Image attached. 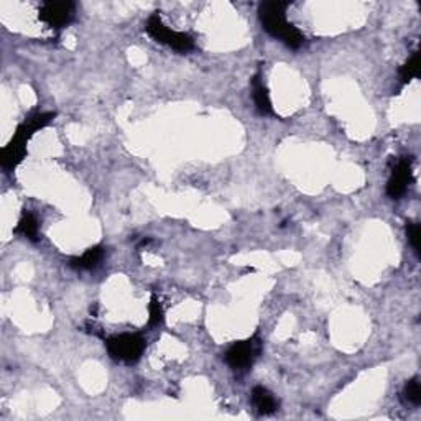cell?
Here are the masks:
<instances>
[{"label": "cell", "mask_w": 421, "mask_h": 421, "mask_svg": "<svg viewBox=\"0 0 421 421\" xmlns=\"http://www.w3.org/2000/svg\"><path fill=\"white\" fill-rule=\"evenodd\" d=\"M55 118V112H38L30 116L17 127L12 140L0 152V163L5 171H14L27 155V145L30 138L47 127Z\"/></svg>", "instance_id": "obj_1"}, {"label": "cell", "mask_w": 421, "mask_h": 421, "mask_svg": "<svg viewBox=\"0 0 421 421\" xmlns=\"http://www.w3.org/2000/svg\"><path fill=\"white\" fill-rule=\"evenodd\" d=\"M287 7L288 3L285 2H264L259 7V18L265 31L292 50H298L305 44V36L287 20Z\"/></svg>", "instance_id": "obj_2"}, {"label": "cell", "mask_w": 421, "mask_h": 421, "mask_svg": "<svg viewBox=\"0 0 421 421\" xmlns=\"http://www.w3.org/2000/svg\"><path fill=\"white\" fill-rule=\"evenodd\" d=\"M107 353L114 361L124 363H135L140 361L145 353L146 341L142 334L124 333L118 336H112L105 341Z\"/></svg>", "instance_id": "obj_3"}, {"label": "cell", "mask_w": 421, "mask_h": 421, "mask_svg": "<svg viewBox=\"0 0 421 421\" xmlns=\"http://www.w3.org/2000/svg\"><path fill=\"white\" fill-rule=\"evenodd\" d=\"M146 34H149L155 42L166 44L171 50L178 53H188L194 48V40L188 34H181V31L171 30L162 22L160 15L153 14L152 17L146 20L145 25Z\"/></svg>", "instance_id": "obj_4"}, {"label": "cell", "mask_w": 421, "mask_h": 421, "mask_svg": "<svg viewBox=\"0 0 421 421\" xmlns=\"http://www.w3.org/2000/svg\"><path fill=\"white\" fill-rule=\"evenodd\" d=\"M260 339L251 337L247 341L235 342L226 353V362L234 370H245L252 366L257 355L260 354Z\"/></svg>", "instance_id": "obj_5"}, {"label": "cell", "mask_w": 421, "mask_h": 421, "mask_svg": "<svg viewBox=\"0 0 421 421\" xmlns=\"http://www.w3.org/2000/svg\"><path fill=\"white\" fill-rule=\"evenodd\" d=\"M40 20L51 28H64L75 18V3L73 2H47L38 14Z\"/></svg>", "instance_id": "obj_6"}, {"label": "cell", "mask_w": 421, "mask_h": 421, "mask_svg": "<svg viewBox=\"0 0 421 421\" xmlns=\"http://www.w3.org/2000/svg\"><path fill=\"white\" fill-rule=\"evenodd\" d=\"M413 160L410 157L400 158L398 163L395 165V168L392 170L390 179L387 183V194L392 199H400L402 196L407 193L408 186L413 181V168H411Z\"/></svg>", "instance_id": "obj_7"}, {"label": "cell", "mask_w": 421, "mask_h": 421, "mask_svg": "<svg viewBox=\"0 0 421 421\" xmlns=\"http://www.w3.org/2000/svg\"><path fill=\"white\" fill-rule=\"evenodd\" d=\"M252 97L255 102V107L261 116H272L273 107L272 101H270V94L267 86L264 84L261 75H255L252 77Z\"/></svg>", "instance_id": "obj_8"}, {"label": "cell", "mask_w": 421, "mask_h": 421, "mask_svg": "<svg viewBox=\"0 0 421 421\" xmlns=\"http://www.w3.org/2000/svg\"><path fill=\"white\" fill-rule=\"evenodd\" d=\"M252 403L260 415H272L278 410V400L268 388L257 385L252 390Z\"/></svg>", "instance_id": "obj_9"}, {"label": "cell", "mask_w": 421, "mask_h": 421, "mask_svg": "<svg viewBox=\"0 0 421 421\" xmlns=\"http://www.w3.org/2000/svg\"><path fill=\"white\" fill-rule=\"evenodd\" d=\"M105 251L101 245L88 248L81 257H75V259L69 260V267L75 270H94L101 265V261L104 260Z\"/></svg>", "instance_id": "obj_10"}, {"label": "cell", "mask_w": 421, "mask_h": 421, "mask_svg": "<svg viewBox=\"0 0 421 421\" xmlns=\"http://www.w3.org/2000/svg\"><path fill=\"white\" fill-rule=\"evenodd\" d=\"M15 234L25 237V239L36 242L40 239V224L38 219L31 212H23L22 219L18 220V226L15 227Z\"/></svg>", "instance_id": "obj_11"}, {"label": "cell", "mask_w": 421, "mask_h": 421, "mask_svg": "<svg viewBox=\"0 0 421 421\" xmlns=\"http://www.w3.org/2000/svg\"><path fill=\"white\" fill-rule=\"evenodd\" d=\"M420 73V53H413V56L407 63L400 68V79H402V84H408L411 79L418 77Z\"/></svg>", "instance_id": "obj_12"}, {"label": "cell", "mask_w": 421, "mask_h": 421, "mask_svg": "<svg viewBox=\"0 0 421 421\" xmlns=\"http://www.w3.org/2000/svg\"><path fill=\"white\" fill-rule=\"evenodd\" d=\"M403 396L408 403L411 405H420L421 403V385L418 379L408 380L407 385L403 388Z\"/></svg>", "instance_id": "obj_13"}, {"label": "cell", "mask_w": 421, "mask_h": 421, "mask_svg": "<svg viewBox=\"0 0 421 421\" xmlns=\"http://www.w3.org/2000/svg\"><path fill=\"white\" fill-rule=\"evenodd\" d=\"M149 326L150 328H157V326H160L163 322V318H165V313H163V308L160 305V301H158L157 296H152V300H150L149 305Z\"/></svg>", "instance_id": "obj_14"}, {"label": "cell", "mask_w": 421, "mask_h": 421, "mask_svg": "<svg viewBox=\"0 0 421 421\" xmlns=\"http://www.w3.org/2000/svg\"><path fill=\"white\" fill-rule=\"evenodd\" d=\"M421 232H420V226L415 222H407V237H408V242L411 244L413 251L420 255V240H421Z\"/></svg>", "instance_id": "obj_15"}]
</instances>
